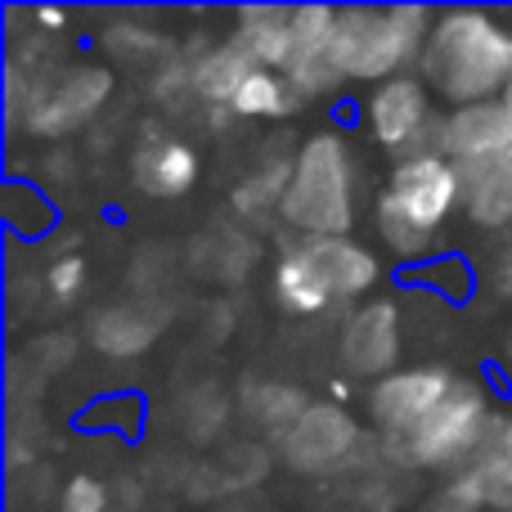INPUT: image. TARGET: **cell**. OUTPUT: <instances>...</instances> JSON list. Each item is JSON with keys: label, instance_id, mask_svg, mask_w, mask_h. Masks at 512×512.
I'll use <instances>...</instances> for the list:
<instances>
[{"label": "cell", "instance_id": "30bf717a", "mask_svg": "<svg viewBox=\"0 0 512 512\" xmlns=\"http://www.w3.org/2000/svg\"><path fill=\"white\" fill-rule=\"evenodd\" d=\"M364 441H369V427H360V418L346 414V405L310 400L306 414L279 436V454L301 477H324V472L351 468Z\"/></svg>", "mask_w": 512, "mask_h": 512}, {"label": "cell", "instance_id": "d4e9b609", "mask_svg": "<svg viewBox=\"0 0 512 512\" xmlns=\"http://www.w3.org/2000/svg\"><path fill=\"white\" fill-rule=\"evenodd\" d=\"M481 288L495 301H512V239H504L481 265Z\"/></svg>", "mask_w": 512, "mask_h": 512}, {"label": "cell", "instance_id": "cb8c5ba5", "mask_svg": "<svg viewBox=\"0 0 512 512\" xmlns=\"http://www.w3.org/2000/svg\"><path fill=\"white\" fill-rule=\"evenodd\" d=\"M59 508L63 512H108V486L99 477H90V472H77L63 486Z\"/></svg>", "mask_w": 512, "mask_h": 512}, {"label": "cell", "instance_id": "4fadbf2b", "mask_svg": "<svg viewBox=\"0 0 512 512\" xmlns=\"http://www.w3.org/2000/svg\"><path fill=\"white\" fill-rule=\"evenodd\" d=\"M203 176V158L198 149L185 140V135H171V131H144L131 149V180L140 194L149 198H185L189 189L198 185Z\"/></svg>", "mask_w": 512, "mask_h": 512}, {"label": "cell", "instance_id": "5bb4252c", "mask_svg": "<svg viewBox=\"0 0 512 512\" xmlns=\"http://www.w3.org/2000/svg\"><path fill=\"white\" fill-rule=\"evenodd\" d=\"M432 512H512V459L486 450L477 463L445 477Z\"/></svg>", "mask_w": 512, "mask_h": 512}, {"label": "cell", "instance_id": "8fae6325", "mask_svg": "<svg viewBox=\"0 0 512 512\" xmlns=\"http://www.w3.org/2000/svg\"><path fill=\"white\" fill-rule=\"evenodd\" d=\"M337 360H342L346 378L378 382L387 373L405 369V310L396 297H369L342 315L337 328Z\"/></svg>", "mask_w": 512, "mask_h": 512}, {"label": "cell", "instance_id": "8992f818", "mask_svg": "<svg viewBox=\"0 0 512 512\" xmlns=\"http://www.w3.org/2000/svg\"><path fill=\"white\" fill-rule=\"evenodd\" d=\"M495 391L477 378V373H459L454 391L396 445L387 459L409 472H432V477H454L468 463H477L495 441Z\"/></svg>", "mask_w": 512, "mask_h": 512}, {"label": "cell", "instance_id": "d6986e66", "mask_svg": "<svg viewBox=\"0 0 512 512\" xmlns=\"http://www.w3.org/2000/svg\"><path fill=\"white\" fill-rule=\"evenodd\" d=\"M99 50H104L113 63H131V68H167V63L180 54L167 36L144 27V23H135V18L108 23L104 32H99Z\"/></svg>", "mask_w": 512, "mask_h": 512}, {"label": "cell", "instance_id": "484cf974", "mask_svg": "<svg viewBox=\"0 0 512 512\" xmlns=\"http://www.w3.org/2000/svg\"><path fill=\"white\" fill-rule=\"evenodd\" d=\"M490 450H499L504 459H512V414H499V423H495V441H490Z\"/></svg>", "mask_w": 512, "mask_h": 512}, {"label": "cell", "instance_id": "f1b7e54d", "mask_svg": "<svg viewBox=\"0 0 512 512\" xmlns=\"http://www.w3.org/2000/svg\"><path fill=\"white\" fill-rule=\"evenodd\" d=\"M351 396H355V391H351V378H333V382H328V400H333V405H346Z\"/></svg>", "mask_w": 512, "mask_h": 512}, {"label": "cell", "instance_id": "52a82bcc", "mask_svg": "<svg viewBox=\"0 0 512 512\" xmlns=\"http://www.w3.org/2000/svg\"><path fill=\"white\" fill-rule=\"evenodd\" d=\"M436 9L427 5H342L333 54L351 86H382L418 72Z\"/></svg>", "mask_w": 512, "mask_h": 512}, {"label": "cell", "instance_id": "6da1fadb", "mask_svg": "<svg viewBox=\"0 0 512 512\" xmlns=\"http://www.w3.org/2000/svg\"><path fill=\"white\" fill-rule=\"evenodd\" d=\"M418 77L445 108L504 99L512 86V18L490 5L436 9Z\"/></svg>", "mask_w": 512, "mask_h": 512}, {"label": "cell", "instance_id": "3957f363", "mask_svg": "<svg viewBox=\"0 0 512 512\" xmlns=\"http://www.w3.org/2000/svg\"><path fill=\"white\" fill-rule=\"evenodd\" d=\"M382 265L378 248L364 239H288L274 256L270 288L283 315L292 319H328V315H351L382 288Z\"/></svg>", "mask_w": 512, "mask_h": 512}, {"label": "cell", "instance_id": "603a6c76", "mask_svg": "<svg viewBox=\"0 0 512 512\" xmlns=\"http://www.w3.org/2000/svg\"><path fill=\"white\" fill-rule=\"evenodd\" d=\"M423 279L432 283L441 297H450V301H463V297H472L477 292V283H481V274H472L463 261H454V256H445V261H432V265H423Z\"/></svg>", "mask_w": 512, "mask_h": 512}, {"label": "cell", "instance_id": "4316f807", "mask_svg": "<svg viewBox=\"0 0 512 512\" xmlns=\"http://www.w3.org/2000/svg\"><path fill=\"white\" fill-rule=\"evenodd\" d=\"M36 27H45V32H63L68 27V9H36Z\"/></svg>", "mask_w": 512, "mask_h": 512}, {"label": "cell", "instance_id": "4dcf8cb0", "mask_svg": "<svg viewBox=\"0 0 512 512\" xmlns=\"http://www.w3.org/2000/svg\"><path fill=\"white\" fill-rule=\"evenodd\" d=\"M508 18H512V9H508Z\"/></svg>", "mask_w": 512, "mask_h": 512}, {"label": "cell", "instance_id": "277c9868", "mask_svg": "<svg viewBox=\"0 0 512 512\" xmlns=\"http://www.w3.org/2000/svg\"><path fill=\"white\" fill-rule=\"evenodd\" d=\"M279 221L292 239H351L360 221V153L342 126H319L292 149Z\"/></svg>", "mask_w": 512, "mask_h": 512}, {"label": "cell", "instance_id": "44dd1931", "mask_svg": "<svg viewBox=\"0 0 512 512\" xmlns=\"http://www.w3.org/2000/svg\"><path fill=\"white\" fill-rule=\"evenodd\" d=\"M243 405H248L252 423H261L265 432L283 436L301 414H306L310 400L301 396L297 387H274V382H265V387H252L248 391V400H243Z\"/></svg>", "mask_w": 512, "mask_h": 512}, {"label": "cell", "instance_id": "83f0119b", "mask_svg": "<svg viewBox=\"0 0 512 512\" xmlns=\"http://www.w3.org/2000/svg\"><path fill=\"white\" fill-rule=\"evenodd\" d=\"M499 382L512 391V328H508V337H504V351H499Z\"/></svg>", "mask_w": 512, "mask_h": 512}, {"label": "cell", "instance_id": "e0dca14e", "mask_svg": "<svg viewBox=\"0 0 512 512\" xmlns=\"http://www.w3.org/2000/svg\"><path fill=\"white\" fill-rule=\"evenodd\" d=\"M230 41H239L248 50L256 68L283 72L292 50V5H243L234 9Z\"/></svg>", "mask_w": 512, "mask_h": 512}, {"label": "cell", "instance_id": "ac0fdd59", "mask_svg": "<svg viewBox=\"0 0 512 512\" xmlns=\"http://www.w3.org/2000/svg\"><path fill=\"white\" fill-rule=\"evenodd\" d=\"M292 176V153H265L261 162L230 189V207L239 221H261V216H279V203L288 194Z\"/></svg>", "mask_w": 512, "mask_h": 512}, {"label": "cell", "instance_id": "2e32d148", "mask_svg": "<svg viewBox=\"0 0 512 512\" xmlns=\"http://www.w3.org/2000/svg\"><path fill=\"white\" fill-rule=\"evenodd\" d=\"M256 72V63L248 59V50H243L239 41H216L207 45V50H198L194 59H189V77H194V99H203L207 108H216V113H230L234 95L243 90V81H248Z\"/></svg>", "mask_w": 512, "mask_h": 512}, {"label": "cell", "instance_id": "7a4b0ae2", "mask_svg": "<svg viewBox=\"0 0 512 512\" xmlns=\"http://www.w3.org/2000/svg\"><path fill=\"white\" fill-rule=\"evenodd\" d=\"M463 216V171L445 153L391 162L373 198V234L396 265H432L436 239Z\"/></svg>", "mask_w": 512, "mask_h": 512}, {"label": "cell", "instance_id": "9c48e42d", "mask_svg": "<svg viewBox=\"0 0 512 512\" xmlns=\"http://www.w3.org/2000/svg\"><path fill=\"white\" fill-rule=\"evenodd\" d=\"M454 382H459V369L436 364V360H418V364L387 373V378H378L373 387H364V427L378 441V450L382 454L396 450L450 396Z\"/></svg>", "mask_w": 512, "mask_h": 512}, {"label": "cell", "instance_id": "5b68a950", "mask_svg": "<svg viewBox=\"0 0 512 512\" xmlns=\"http://www.w3.org/2000/svg\"><path fill=\"white\" fill-rule=\"evenodd\" d=\"M9 122L32 140H68L113 99L117 72L108 63L77 59L63 68H23L9 59Z\"/></svg>", "mask_w": 512, "mask_h": 512}, {"label": "cell", "instance_id": "9a60e30c", "mask_svg": "<svg viewBox=\"0 0 512 512\" xmlns=\"http://www.w3.org/2000/svg\"><path fill=\"white\" fill-rule=\"evenodd\" d=\"M463 216L472 230L512 239V153L463 171Z\"/></svg>", "mask_w": 512, "mask_h": 512}, {"label": "cell", "instance_id": "f546056e", "mask_svg": "<svg viewBox=\"0 0 512 512\" xmlns=\"http://www.w3.org/2000/svg\"><path fill=\"white\" fill-rule=\"evenodd\" d=\"M504 104H508V108H512V86H508V95H504Z\"/></svg>", "mask_w": 512, "mask_h": 512}, {"label": "cell", "instance_id": "ba28073f", "mask_svg": "<svg viewBox=\"0 0 512 512\" xmlns=\"http://www.w3.org/2000/svg\"><path fill=\"white\" fill-rule=\"evenodd\" d=\"M441 117H445V104L432 95V86H427L418 72H405V77H391V81H382V86H369L360 99L364 140L378 153H387L391 162L432 153L436 135H441Z\"/></svg>", "mask_w": 512, "mask_h": 512}, {"label": "cell", "instance_id": "7402d4cb", "mask_svg": "<svg viewBox=\"0 0 512 512\" xmlns=\"http://www.w3.org/2000/svg\"><path fill=\"white\" fill-rule=\"evenodd\" d=\"M45 288L59 306H72V301L86 292V256L68 252V256H54L50 270H45Z\"/></svg>", "mask_w": 512, "mask_h": 512}, {"label": "cell", "instance_id": "7c38bea8", "mask_svg": "<svg viewBox=\"0 0 512 512\" xmlns=\"http://www.w3.org/2000/svg\"><path fill=\"white\" fill-rule=\"evenodd\" d=\"M436 153H445L459 171L508 158L512 153V108L504 99H495V104L445 108L441 135H436Z\"/></svg>", "mask_w": 512, "mask_h": 512}, {"label": "cell", "instance_id": "ffe728a7", "mask_svg": "<svg viewBox=\"0 0 512 512\" xmlns=\"http://www.w3.org/2000/svg\"><path fill=\"white\" fill-rule=\"evenodd\" d=\"M230 113L239 117V122H283V117L301 113V95L288 86V77L274 68H256L248 81H243V90L234 95Z\"/></svg>", "mask_w": 512, "mask_h": 512}]
</instances>
